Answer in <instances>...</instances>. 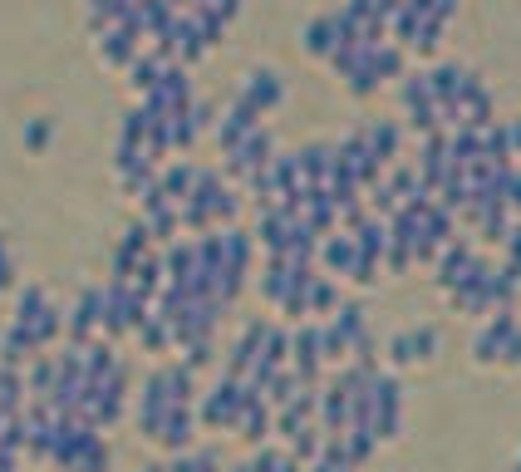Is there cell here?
<instances>
[{
    "label": "cell",
    "mask_w": 521,
    "mask_h": 472,
    "mask_svg": "<svg viewBox=\"0 0 521 472\" xmlns=\"http://www.w3.org/2000/svg\"><path fill=\"white\" fill-rule=\"evenodd\" d=\"M236 99H241L251 114L266 118L271 109H281V99H286V84H281V74H276V69H251V74L241 79Z\"/></svg>",
    "instance_id": "cell-1"
},
{
    "label": "cell",
    "mask_w": 521,
    "mask_h": 472,
    "mask_svg": "<svg viewBox=\"0 0 521 472\" xmlns=\"http://www.w3.org/2000/svg\"><path fill=\"white\" fill-rule=\"evenodd\" d=\"M428 84H433V104H458L472 89H482V74L467 64H438L428 69Z\"/></svg>",
    "instance_id": "cell-2"
},
{
    "label": "cell",
    "mask_w": 521,
    "mask_h": 472,
    "mask_svg": "<svg viewBox=\"0 0 521 472\" xmlns=\"http://www.w3.org/2000/svg\"><path fill=\"white\" fill-rule=\"evenodd\" d=\"M438 354V330L433 325H418V330H399L389 340V364L394 369H408V364H428Z\"/></svg>",
    "instance_id": "cell-3"
},
{
    "label": "cell",
    "mask_w": 521,
    "mask_h": 472,
    "mask_svg": "<svg viewBox=\"0 0 521 472\" xmlns=\"http://www.w3.org/2000/svg\"><path fill=\"white\" fill-rule=\"evenodd\" d=\"M364 138H369V153H374V163H379V168L399 163V148H404V128H399L394 118H374V123L364 128Z\"/></svg>",
    "instance_id": "cell-4"
},
{
    "label": "cell",
    "mask_w": 521,
    "mask_h": 472,
    "mask_svg": "<svg viewBox=\"0 0 521 472\" xmlns=\"http://www.w3.org/2000/svg\"><path fill=\"white\" fill-rule=\"evenodd\" d=\"M300 40H305V50H310V55L325 59L335 45H340V30H335V20H330V15H315V20L305 25V35H300Z\"/></svg>",
    "instance_id": "cell-5"
},
{
    "label": "cell",
    "mask_w": 521,
    "mask_h": 472,
    "mask_svg": "<svg viewBox=\"0 0 521 472\" xmlns=\"http://www.w3.org/2000/svg\"><path fill=\"white\" fill-rule=\"evenodd\" d=\"M399 99H404V114H408V109H423V104H433V84H428V69H404Z\"/></svg>",
    "instance_id": "cell-6"
},
{
    "label": "cell",
    "mask_w": 521,
    "mask_h": 472,
    "mask_svg": "<svg viewBox=\"0 0 521 472\" xmlns=\"http://www.w3.org/2000/svg\"><path fill=\"white\" fill-rule=\"evenodd\" d=\"M443 45V20H433V15H418V25H413V35H408L404 50H413V55H433Z\"/></svg>",
    "instance_id": "cell-7"
},
{
    "label": "cell",
    "mask_w": 521,
    "mask_h": 472,
    "mask_svg": "<svg viewBox=\"0 0 521 472\" xmlns=\"http://www.w3.org/2000/svg\"><path fill=\"white\" fill-rule=\"evenodd\" d=\"M50 133H55V128H50V118H35V123H25V148H35V153H40V148L50 143Z\"/></svg>",
    "instance_id": "cell-8"
},
{
    "label": "cell",
    "mask_w": 521,
    "mask_h": 472,
    "mask_svg": "<svg viewBox=\"0 0 521 472\" xmlns=\"http://www.w3.org/2000/svg\"><path fill=\"white\" fill-rule=\"evenodd\" d=\"M15 286V256H10V241L0 232V291H10Z\"/></svg>",
    "instance_id": "cell-9"
},
{
    "label": "cell",
    "mask_w": 521,
    "mask_h": 472,
    "mask_svg": "<svg viewBox=\"0 0 521 472\" xmlns=\"http://www.w3.org/2000/svg\"><path fill=\"white\" fill-rule=\"evenodd\" d=\"M502 256H507V266L521 271V222H512V232L502 236Z\"/></svg>",
    "instance_id": "cell-10"
},
{
    "label": "cell",
    "mask_w": 521,
    "mask_h": 472,
    "mask_svg": "<svg viewBox=\"0 0 521 472\" xmlns=\"http://www.w3.org/2000/svg\"><path fill=\"white\" fill-rule=\"evenodd\" d=\"M502 207L521 217V168H512V182H507V192H502Z\"/></svg>",
    "instance_id": "cell-11"
},
{
    "label": "cell",
    "mask_w": 521,
    "mask_h": 472,
    "mask_svg": "<svg viewBox=\"0 0 521 472\" xmlns=\"http://www.w3.org/2000/svg\"><path fill=\"white\" fill-rule=\"evenodd\" d=\"M502 364H507V369H521V325L512 330V340L502 345Z\"/></svg>",
    "instance_id": "cell-12"
},
{
    "label": "cell",
    "mask_w": 521,
    "mask_h": 472,
    "mask_svg": "<svg viewBox=\"0 0 521 472\" xmlns=\"http://www.w3.org/2000/svg\"><path fill=\"white\" fill-rule=\"evenodd\" d=\"M507 138H512V158H517V153H521V118L507 123Z\"/></svg>",
    "instance_id": "cell-13"
}]
</instances>
